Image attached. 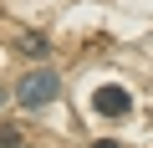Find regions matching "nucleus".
<instances>
[{
	"instance_id": "nucleus-1",
	"label": "nucleus",
	"mask_w": 153,
	"mask_h": 148,
	"mask_svg": "<svg viewBox=\"0 0 153 148\" xmlns=\"http://www.w3.org/2000/svg\"><path fill=\"white\" fill-rule=\"evenodd\" d=\"M56 92H61V77H56L51 66H36V71H26V77H21V87H16V97H21L26 107H46Z\"/></svg>"
},
{
	"instance_id": "nucleus-2",
	"label": "nucleus",
	"mask_w": 153,
	"mask_h": 148,
	"mask_svg": "<svg viewBox=\"0 0 153 148\" xmlns=\"http://www.w3.org/2000/svg\"><path fill=\"white\" fill-rule=\"evenodd\" d=\"M92 112H102V118H128V112H133V97H128V87H117V82H102V87L92 92Z\"/></svg>"
},
{
	"instance_id": "nucleus-3",
	"label": "nucleus",
	"mask_w": 153,
	"mask_h": 148,
	"mask_svg": "<svg viewBox=\"0 0 153 148\" xmlns=\"http://www.w3.org/2000/svg\"><path fill=\"white\" fill-rule=\"evenodd\" d=\"M92 148H117V143H107V138H102V143H92Z\"/></svg>"
},
{
	"instance_id": "nucleus-4",
	"label": "nucleus",
	"mask_w": 153,
	"mask_h": 148,
	"mask_svg": "<svg viewBox=\"0 0 153 148\" xmlns=\"http://www.w3.org/2000/svg\"><path fill=\"white\" fill-rule=\"evenodd\" d=\"M0 102H5V87H0Z\"/></svg>"
}]
</instances>
